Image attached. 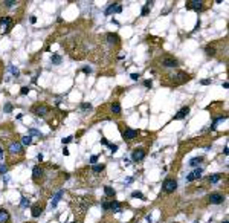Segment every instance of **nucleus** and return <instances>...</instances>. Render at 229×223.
<instances>
[{"instance_id": "ea45409f", "label": "nucleus", "mask_w": 229, "mask_h": 223, "mask_svg": "<svg viewBox=\"0 0 229 223\" xmlns=\"http://www.w3.org/2000/svg\"><path fill=\"white\" fill-rule=\"evenodd\" d=\"M144 86H145V87H151V80H150V81H148V80L144 81Z\"/></svg>"}, {"instance_id": "9b49d317", "label": "nucleus", "mask_w": 229, "mask_h": 223, "mask_svg": "<svg viewBox=\"0 0 229 223\" xmlns=\"http://www.w3.org/2000/svg\"><path fill=\"white\" fill-rule=\"evenodd\" d=\"M145 156H147V150L142 148V147H139V148H134L133 150L131 159H133V162H141V161L145 159Z\"/></svg>"}, {"instance_id": "5701e85b", "label": "nucleus", "mask_w": 229, "mask_h": 223, "mask_svg": "<svg viewBox=\"0 0 229 223\" xmlns=\"http://www.w3.org/2000/svg\"><path fill=\"white\" fill-rule=\"evenodd\" d=\"M104 193H105V197H115V194H116V191L112 188V187H104Z\"/></svg>"}, {"instance_id": "cd10ccee", "label": "nucleus", "mask_w": 229, "mask_h": 223, "mask_svg": "<svg viewBox=\"0 0 229 223\" xmlns=\"http://www.w3.org/2000/svg\"><path fill=\"white\" fill-rule=\"evenodd\" d=\"M61 196H63V191H58V193L55 194V197H53V202H52V208H55V206H57L58 200L61 199Z\"/></svg>"}, {"instance_id": "2eb2a0df", "label": "nucleus", "mask_w": 229, "mask_h": 223, "mask_svg": "<svg viewBox=\"0 0 229 223\" xmlns=\"http://www.w3.org/2000/svg\"><path fill=\"white\" fill-rule=\"evenodd\" d=\"M0 223H11V214L6 208H0Z\"/></svg>"}, {"instance_id": "a19ab883", "label": "nucleus", "mask_w": 229, "mask_h": 223, "mask_svg": "<svg viewBox=\"0 0 229 223\" xmlns=\"http://www.w3.org/2000/svg\"><path fill=\"white\" fill-rule=\"evenodd\" d=\"M11 109H12L11 104H6V106H5V112H11Z\"/></svg>"}, {"instance_id": "aec40b11", "label": "nucleus", "mask_w": 229, "mask_h": 223, "mask_svg": "<svg viewBox=\"0 0 229 223\" xmlns=\"http://www.w3.org/2000/svg\"><path fill=\"white\" fill-rule=\"evenodd\" d=\"M205 50H206V54H208L209 57H214L215 54H217V44H215V43H211V44H208V46L205 47Z\"/></svg>"}, {"instance_id": "b1692460", "label": "nucleus", "mask_w": 229, "mask_h": 223, "mask_svg": "<svg viewBox=\"0 0 229 223\" xmlns=\"http://www.w3.org/2000/svg\"><path fill=\"white\" fill-rule=\"evenodd\" d=\"M200 162H203V157H202V156H197V157H193V159L190 161V165H191V167H197Z\"/></svg>"}, {"instance_id": "09e8293b", "label": "nucleus", "mask_w": 229, "mask_h": 223, "mask_svg": "<svg viewBox=\"0 0 229 223\" xmlns=\"http://www.w3.org/2000/svg\"><path fill=\"white\" fill-rule=\"evenodd\" d=\"M26 223H35V222H26Z\"/></svg>"}, {"instance_id": "58836bf2", "label": "nucleus", "mask_w": 229, "mask_h": 223, "mask_svg": "<svg viewBox=\"0 0 229 223\" xmlns=\"http://www.w3.org/2000/svg\"><path fill=\"white\" fill-rule=\"evenodd\" d=\"M72 139H73L72 136H69V138H66V139H63V144H69V142H70Z\"/></svg>"}, {"instance_id": "3c124183", "label": "nucleus", "mask_w": 229, "mask_h": 223, "mask_svg": "<svg viewBox=\"0 0 229 223\" xmlns=\"http://www.w3.org/2000/svg\"><path fill=\"white\" fill-rule=\"evenodd\" d=\"M223 223H228V220H225V222H223Z\"/></svg>"}, {"instance_id": "f03ea898", "label": "nucleus", "mask_w": 229, "mask_h": 223, "mask_svg": "<svg viewBox=\"0 0 229 223\" xmlns=\"http://www.w3.org/2000/svg\"><path fill=\"white\" fill-rule=\"evenodd\" d=\"M23 159H24V150L21 142L17 139H11L6 144V162L9 165H14L21 162Z\"/></svg>"}, {"instance_id": "bb28decb", "label": "nucleus", "mask_w": 229, "mask_h": 223, "mask_svg": "<svg viewBox=\"0 0 229 223\" xmlns=\"http://www.w3.org/2000/svg\"><path fill=\"white\" fill-rule=\"evenodd\" d=\"M31 144H32V138H31L29 135L21 138V145H31Z\"/></svg>"}, {"instance_id": "72a5a7b5", "label": "nucleus", "mask_w": 229, "mask_h": 223, "mask_svg": "<svg viewBox=\"0 0 229 223\" xmlns=\"http://www.w3.org/2000/svg\"><path fill=\"white\" fill-rule=\"evenodd\" d=\"M28 205H29V200L26 199V197H23V199H21V206H23V208H26Z\"/></svg>"}, {"instance_id": "e433bc0d", "label": "nucleus", "mask_w": 229, "mask_h": 223, "mask_svg": "<svg viewBox=\"0 0 229 223\" xmlns=\"http://www.w3.org/2000/svg\"><path fill=\"white\" fill-rule=\"evenodd\" d=\"M96 161H98V156H92L90 157V164H96Z\"/></svg>"}, {"instance_id": "9d476101", "label": "nucleus", "mask_w": 229, "mask_h": 223, "mask_svg": "<svg viewBox=\"0 0 229 223\" xmlns=\"http://www.w3.org/2000/svg\"><path fill=\"white\" fill-rule=\"evenodd\" d=\"M225 199H226V196L223 193H220V191H214V193H211L208 196V202L211 205H220V203L225 202Z\"/></svg>"}, {"instance_id": "a18cd8bd", "label": "nucleus", "mask_w": 229, "mask_h": 223, "mask_svg": "<svg viewBox=\"0 0 229 223\" xmlns=\"http://www.w3.org/2000/svg\"><path fill=\"white\" fill-rule=\"evenodd\" d=\"M83 70H84V73H90V72H92V70H90V67H84Z\"/></svg>"}, {"instance_id": "a878e982", "label": "nucleus", "mask_w": 229, "mask_h": 223, "mask_svg": "<svg viewBox=\"0 0 229 223\" xmlns=\"http://www.w3.org/2000/svg\"><path fill=\"white\" fill-rule=\"evenodd\" d=\"M151 6H153V2H147V3H145V6H144V9H142V16H147L148 12H150Z\"/></svg>"}, {"instance_id": "4be33fe9", "label": "nucleus", "mask_w": 229, "mask_h": 223, "mask_svg": "<svg viewBox=\"0 0 229 223\" xmlns=\"http://www.w3.org/2000/svg\"><path fill=\"white\" fill-rule=\"evenodd\" d=\"M222 177H223V174H220V173H217V174H212V176H209V177H208V182H209V183H217L219 180H222Z\"/></svg>"}, {"instance_id": "de8ad7c7", "label": "nucleus", "mask_w": 229, "mask_h": 223, "mask_svg": "<svg viewBox=\"0 0 229 223\" xmlns=\"http://www.w3.org/2000/svg\"><path fill=\"white\" fill-rule=\"evenodd\" d=\"M2 157H3V148L0 147V159H2Z\"/></svg>"}, {"instance_id": "20e7f679", "label": "nucleus", "mask_w": 229, "mask_h": 223, "mask_svg": "<svg viewBox=\"0 0 229 223\" xmlns=\"http://www.w3.org/2000/svg\"><path fill=\"white\" fill-rule=\"evenodd\" d=\"M89 200L86 199H76L75 202H72V208H73V214H75V220L79 222L83 220V217L86 216L87 209H89Z\"/></svg>"}, {"instance_id": "ddd939ff", "label": "nucleus", "mask_w": 229, "mask_h": 223, "mask_svg": "<svg viewBox=\"0 0 229 223\" xmlns=\"http://www.w3.org/2000/svg\"><path fill=\"white\" fill-rule=\"evenodd\" d=\"M109 115L110 116H119L121 115V104H119L118 99H115L109 104Z\"/></svg>"}, {"instance_id": "dca6fc26", "label": "nucleus", "mask_w": 229, "mask_h": 223, "mask_svg": "<svg viewBox=\"0 0 229 223\" xmlns=\"http://www.w3.org/2000/svg\"><path fill=\"white\" fill-rule=\"evenodd\" d=\"M200 177H202V168H197V170H194L193 173H190L186 176V182H193V180H197Z\"/></svg>"}, {"instance_id": "6ab92c4d", "label": "nucleus", "mask_w": 229, "mask_h": 223, "mask_svg": "<svg viewBox=\"0 0 229 223\" xmlns=\"http://www.w3.org/2000/svg\"><path fill=\"white\" fill-rule=\"evenodd\" d=\"M105 40L109 44H119V37L116 34H107L105 35Z\"/></svg>"}, {"instance_id": "473e14b6", "label": "nucleus", "mask_w": 229, "mask_h": 223, "mask_svg": "<svg viewBox=\"0 0 229 223\" xmlns=\"http://www.w3.org/2000/svg\"><path fill=\"white\" fill-rule=\"evenodd\" d=\"M8 171V165H0V174H3Z\"/></svg>"}, {"instance_id": "423d86ee", "label": "nucleus", "mask_w": 229, "mask_h": 223, "mask_svg": "<svg viewBox=\"0 0 229 223\" xmlns=\"http://www.w3.org/2000/svg\"><path fill=\"white\" fill-rule=\"evenodd\" d=\"M14 23H16V19L12 16H2L0 17V37L6 35L11 31L12 26H14Z\"/></svg>"}, {"instance_id": "4c0bfd02", "label": "nucleus", "mask_w": 229, "mask_h": 223, "mask_svg": "<svg viewBox=\"0 0 229 223\" xmlns=\"http://www.w3.org/2000/svg\"><path fill=\"white\" fill-rule=\"evenodd\" d=\"M130 78H131V80H138V78H141V76H139V73H131Z\"/></svg>"}, {"instance_id": "7c9ffc66", "label": "nucleus", "mask_w": 229, "mask_h": 223, "mask_svg": "<svg viewBox=\"0 0 229 223\" xmlns=\"http://www.w3.org/2000/svg\"><path fill=\"white\" fill-rule=\"evenodd\" d=\"M50 60H52L53 64H60V63H61V57H60V55H52Z\"/></svg>"}, {"instance_id": "f8f14e48", "label": "nucleus", "mask_w": 229, "mask_h": 223, "mask_svg": "<svg viewBox=\"0 0 229 223\" xmlns=\"http://www.w3.org/2000/svg\"><path fill=\"white\" fill-rule=\"evenodd\" d=\"M186 9H196V11H202L205 9V2L203 0H190V2H186Z\"/></svg>"}, {"instance_id": "c9c22d12", "label": "nucleus", "mask_w": 229, "mask_h": 223, "mask_svg": "<svg viewBox=\"0 0 229 223\" xmlns=\"http://www.w3.org/2000/svg\"><path fill=\"white\" fill-rule=\"evenodd\" d=\"M29 93V87H21V95H28Z\"/></svg>"}, {"instance_id": "6e6552de", "label": "nucleus", "mask_w": 229, "mask_h": 223, "mask_svg": "<svg viewBox=\"0 0 229 223\" xmlns=\"http://www.w3.org/2000/svg\"><path fill=\"white\" fill-rule=\"evenodd\" d=\"M44 179H46V170H44V167L35 165L34 170H32V180H34V183L42 185V183L44 182Z\"/></svg>"}, {"instance_id": "c03bdc74", "label": "nucleus", "mask_w": 229, "mask_h": 223, "mask_svg": "<svg viewBox=\"0 0 229 223\" xmlns=\"http://www.w3.org/2000/svg\"><path fill=\"white\" fill-rule=\"evenodd\" d=\"M63 154H64V156H69V150H67L66 147H64V150H63Z\"/></svg>"}, {"instance_id": "f3484780", "label": "nucleus", "mask_w": 229, "mask_h": 223, "mask_svg": "<svg viewBox=\"0 0 229 223\" xmlns=\"http://www.w3.org/2000/svg\"><path fill=\"white\" fill-rule=\"evenodd\" d=\"M188 113H190V107H188V106H186V107H182L176 115H174V119H176V121H177V119H183V118H186Z\"/></svg>"}, {"instance_id": "7ed1b4c3", "label": "nucleus", "mask_w": 229, "mask_h": 223, "mask_svg": "<svg viewBox=\"0 0 229 223\" xmlns=\"http://www.w3.org/2000/svg\"><path fill=\"white\" fill-rule=\"evenodd\" d=\"M154 66L157 69H162V70H173V69L179 67V60L170 54H164L162 57H159L154 61Z\"/></svg>"}, {"instance_id": "393cba45", "label": "nucleus", "mask_w": 229, "mask_h": 223, "mask_svg": "<svg viewBox=\"0 0 229 223\" xmlns=\"http://www.w3.org/2000/svg\"><path fill=\"white\" fill-rule=\"evenodd\" d=\"M118 6H119V3H110V6H109V8H107V11H105V14H107V16H110V14H112V12H113V11L116 12Z\"/></svg>"}, {"instance_id": "39448f33", "label": "nucleus", "mask_w": 229, "mask_h": 223, "mask_svg": "<svg viewBox=\"0 0 229 223\" xmlns=\"http://www.w3.org/2000/svg\"><path fill=\"white\" fill-rule=\"evenodd\" d=\"M31 112L35 116L43 118V119H46V121H49V116H53L52 115L53 113V109L50 106H47V104H44V102H37V104H34L32 109H31Z\"/></svg>"}, {"instance_id": "2f4dec72", "label": "nucleus", "mask_w": 229, "mask_h": 223, "mask_svg": "<svg viewBox=\"0 0 229 223\" xmlns=\"http://www.w3.org/2000/svg\"><path fill=\"white\" fill-rule=\"evenodd\" d=\"M102 209H104V211H109V209H110V200H104L102 202Z\"/></svg>"}, {"instance_id": "1a4fd4ad", "label": "nucleus", "mask_w": 229, "mask_h": 223, "mask_svg": "<svg viewBox=\"0 0 229 223\" xmlns=\"http://www.w3.org/2000/svg\"><path fill=\"white\" fill-rule=\"evenodd\" d=\"M177 190V180L174 177H167L164 182H162V191L165 194H171Z\"/></svg>"}, {"instance_id": "c756f323", "label": "nucleus", "mask_w": 229, "mask_h": 223, "mask_svg": "<svg viewBox=\"0 0 229 223\" xmlns=\"http://www.w3.org/2000/svg\"><path fill=\"white\" fill-rule=\"evenodd\" d=\"M29 136H31V138H32V136H37V138H42L43 135H42V133H40V132H37V130L31 128V130H29Z\"/></svg>"}, {"instance_id": "49530a36", "label": "nucleus", "mask_w": 229, "mask_h": 223, "mask_svg": "<svg viewBox=\"0 0 229 223\" xmlns=\"http://www.w3.org/2000/svg\"><path fill=\"white\" fill-rule=\"evenodd\" d=\"M101 144H104V145H107V144H109V142H107V139H105V138H102V139H101Z\"/></svg>"}, {"instance_id": "37998d69", "label": "nucleus", "mask_w": 229, "mask_h": 223, "mask_svg": "<svg viewBox=\"0 0 229 223\" xmlns=\"http://www.w3.org/2000/svg\"><path fill=\"white\" fill-rule=\"evenodd\" d=\"M81 107H83V109H90L92 106H90V104H87V102H84V104H83V106H81Z\"/></svg>"}, {"instance_id": "8fccbe9b", "label": "nucleus", "mask_w": 229, "mask_h": 223, "mask_svg": "<svg viewBox=\"0 0 229 223\" xmlns=\"http://www.w3.org/2000/svg\"><path fill=\"white\" fill-rule=\"evenodd\" d=\"M72 223H79V222H76V220H75V222H72Z\"/></svg>"}, {"instance_id": "a211bd4d", "label": "nucleus", "mask_w": 229, "mask_h": 223, "mask_svg": "<svg viewBox=\"0 0 229 223\" xmlns=\"http://www.w3.org/2000/svg\"><path fill=\"white\" fill-rule=\"evenodd\" d=\"M121 209H122V203L118 200H110V211L112 213H121Z\"/></svg>"}, {"instance_id": "f257e3e1", "label": "nucleus", "mask_w": 229, "mask_h": 223, "mask_svg": "<svg viewBox=\"0 0 229 223\" xmlns=\"http://www.w3.org/2000/svg\"><path fill=\"white\" fill-rule=\"evenodd\" d=\"M191 75L186 73L180 69H173V70H162L160 75V83L164 86H170V87H176V86H182L183 83L190 81Z\"/></svg>"}, {"instance_id": "412c9836", "label": "nucleus", "mask_w": 229, "mask_h": 223, "mask_svg": "<svg viewBox=\"0 0 229 223\" xmlns=\"http://www.w3.org/2000/svg\"><path fill=\"white\" fill-rule=\"evenodd\" d=\"M105 170V165L104 164H98V165H92V173L93 174H99Z\"/></svg>"}, {"instance_id": "4468645a", "label": "nucleus", "mask_w": 229, "mask_h": 223, "mask_svg": "<svg viewBox=\"0 0 229 223\" xmlns=\"http://www.w3.org/2000/svg\"><path fill=\"white\" fill-rule=\"evenodd\" d=\"M43 209H44V203L42 202V203H40V202H37L35 205H32V208H31V214H32V217H40V216H42L43 214Z\"/></svg>"}, {"instance_id": "79ce46f5", "label": "nucleus", "mask_w": 229, "mask_h": 223, "mask_svg": "<svg viewBox=\"0 0 229 223\" xmlns=\"http://www.w3.org/2000/svg\"><path fill=\"white\" fill-rule=\"evenodd\" d=\"M202 84L206 86V84H211V80H202Z\"/></svg>"}, {"instance_id": "c85d7f7f", "label": "nucleus", "mask_w": 229, "mask_h": 223, "mask_svg": "<svg viewBox=\"0 0 229 223\" xmlns=\"http://www.w3.org/2000/svg\"><path fill=\"white\" fill-rule=\"evenodd\" d=\"M131 197H133V199H142V200H144V194L139 193V191H133V193H131Z\"/></svg>"}, {"instance_id": "0eeeda50", "label": "nucleus", "mask_w": 229, "mask_h": 223, "mask_svg": "<svg viewBox=\"0 0 229 223\" xmlns=\"http://www.w3.org/2000/svg\"><path fill=\"white\" fill-rule=\"evenodd\" d=\"M121 135H122L124 141H127L130 144L131 141H134L139 136V132H138V130H134V128H131V127H128V125L121 124Z\"/></svg>"}, {"instance_id": "f704fd0d", "label": "nucleus", "mask_w": 229, "mask_h": 223, "mask_svg": "<svg viewBox=\"0 0 229 223\" xmlns=\"http://www.w3.org/2000/svg\"><path fill=\"white\" fill-rule=\"evenodd\" d=\"M107 145L110 147V150H112V153H115L116 150H118V145H115V144H107Z\"/></svg>"}]
</instances>
